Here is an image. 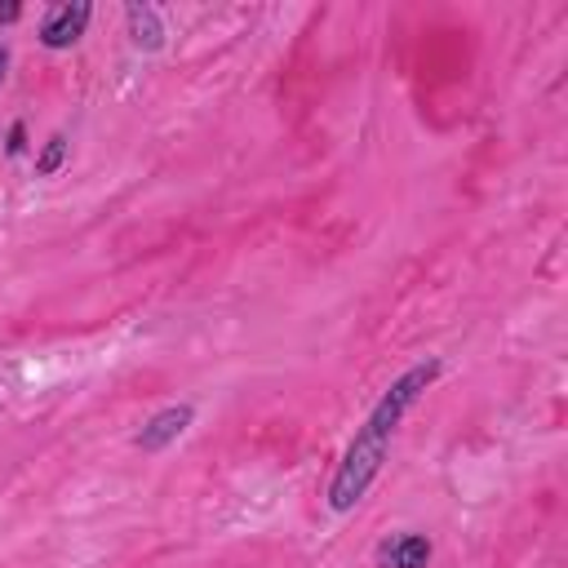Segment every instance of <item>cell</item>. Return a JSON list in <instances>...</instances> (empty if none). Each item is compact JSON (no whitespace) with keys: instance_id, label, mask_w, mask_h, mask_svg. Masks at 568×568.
Instances as JSON below:
<instances>
[{"instance_id":"cell-1","label":"cell","mask_w":568,"mask_h":568,"mask_svg":"<svg viewBox=\"0 0 568 568\" xmlns=\"http://www.w3.org/2000/svg\"><path fill=\"white\" fill-rule=\"evenodd\" d=\"M435 377H439V364H435V359H430V364H417V368H408V373L377 399V408L368 413V422H364L359 435L351 439V448H346V457H342V466H337V475H333V484H328V506H333V510H351V506L364 497V488L373 484L377 466L386 462V444H390L399 417L408 413V404H413Z\"/></svg>"},{"instance_id":"cell-2","label":"cell","mask_w":568,"mask_h":568,"mask_svg":"<svg viewBox=\"0 0 568 568\" xmlns=\"http://www.w3.org/2000/svg\"><path fill=\"white\" fill-rule=\"evenodd\" d=\"M89 13H93V9H89L84 0L53 9V13L44 18V27H40V40H44L49 49H67V44H75L80 31H84V22H89Z\"/></svg>"},{"instance_id":"cell-3","label":"cell","mask_w":568,"mask_h":568,"mask_svg":"<svg viewBox=\"0 0 568 568\" xmlns=\"http://www.w3.org/2000/svg\"><path fill=\"white\" fill-rule=\"evenodd\" d=\"M191 404H178V408H164V413H155L142 430H138V448H146V453H155V448H164L169 439H178L186 426H191Z\"/></svg>"},{"instance_id":"cell-4","label":"cell","mask_w":568,"mask_h":568,"mask_svg":"<svg viewBox=\"0 0 568 568\" xmlns=\"http://www.w3.org/2000/svg\"><path fill=\"white\" fill-rule=\"evenodd\" d=\"M426 559H430V541L417 537V532H399V537L377 546L382 568H426Z\"/></svg>"},{"instance_id":"cell-5","label":"cell","mask_w":568,"mask_h":568,"mask_svg":"<svg viewBox=\"0 0 568 568\" xmlns=\"http://www.w3.org/2000/svg\"><path fill=\"white\" fill-rule=\"evenodd\" d=\"M129 31H133V44H146L155 49L160 44V18L151 4H129Z\"/></svg>"},{"instance_id":"cell-6","label":"cell","mask_w":568,"mask_h":568,"mask_svg":"<svg viewBox=\"0 0 568 568\" xmlns=\"http://www.w3.org/2000/svg\"><path fill=\"white\" fill-rule=\"evenodd\" d=\"M62 155H67V138H49V146H44V155L36 160V173H53V169L62 164Z\"/></svg>"},{"instance_id":"cell-7","label":"cell","mask_w":568,"mask_h":568,"mask_svg":"<svg viewBox=\"0 0 568 568\" xmlns=\"http://www.w3.org/2000/svg\"><path fill=\"white\" fill-rule=\"evenodd\" d=\"M22 138H27V129H22V124H13V129H9V155H18V151H22Z\"/></svg>"},{"instance_id":"cell-8","label":"cell","mask_w":568,"mask_h":568,"mask_svg":"<svg viewBox=\"0 0 568 568\" xmlns=\"http://www.w3.org/2000/svg\"><path fill=\"white\" fill-rule=\"evenodd\" d=\"M18 13H22V9H18V4H0V22H13V18H18Z\"/></svg>"},{"instance_id":"cell-9","label":"cell","mask_w":568,"mask_h":568,"mask_svg":"<svg viewBox=\"0 0 568 568\" xmlns=\"http://www.w3.org/2000/svg\"><path fill=\"white\" fill-rule=\"evenodd\" d=\"M4 67H9V53L0 49V80H4Z\"/></svg>"}]
</instances>
